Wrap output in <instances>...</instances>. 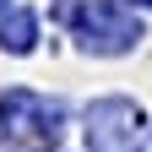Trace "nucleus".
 I'll list each match as a JSON object with an SVG mask.
<instances>
[{
  "label": "nucleus",
  "mask_w": 152,
  "mask_h": 152,
  "mask_svg": "<svg viewBox=\"0 0 152 152\" xmlns=\"http://www.w3.org/2000/svg\"><path fill=\"white\" fill-rule=\"evenodd\" d=\"M0 120H6L11 136H54V103L33 98V92H11L6 103H0Z\"/></svg>",
  "instance_id": "obj_1"
},
{
  "label": "nucleus",
  "mask_w": 152,
  "mask_h": 152,
  "mask_svg": "<svg viewBox=\"0 0 152 152\" xmlns=\"http://www.w3.org/2000/svg\"><path fill=\"white\" fill-rule=\"evenodd\" d=\"M0 33H11V38H6L11 49H27V44H33V16H11V27H0Z\"/></svg>",
  "instance_id": "obj_2"
}]
</instances>
